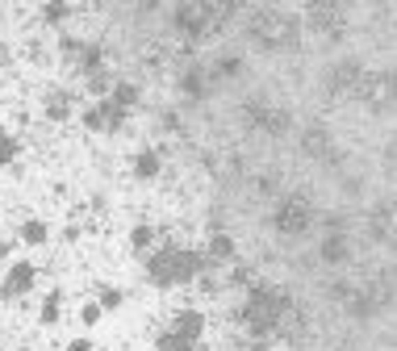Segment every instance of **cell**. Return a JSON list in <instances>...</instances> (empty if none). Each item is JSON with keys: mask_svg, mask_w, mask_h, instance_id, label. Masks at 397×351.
<instances>
[{"mask_svg": "<svg viewBox=\"0 0 397 351\" xmlns=\"http://www.w3.org/2000/svg\"><path fill=\"white\" fill-rule=\"evenodd\" d=\"M285 310H289V293H285V289L255 285V289H251V297H247V306H243V327L264 343V339H272V331L280 327Z\"/></svg>", "mask_w": 397, "mask_h": 351, "instance_id": "obj_1", "label": "cell"}, {"mask_svg": "<svg viewBox=\"0 0 397 351\" xmlns=\"http://www.w3.org/2000/svg\"><path fill=\"white\" fill-rule=\"evenodd\" d=\"M209 260L205 255H197V251H180V247H163L159 255H151V281L155 285H163V289H172V285H184V281H193L201 268H205Z\"/></svg>", "mask_w": 397, "mask_h": 351, "instance_id": "obj_2", "label": "cell"}, {"mask_svg": "<svg viewBox=\"0 0 397 351\" xmlns=\"http://www.w3.org/2000/svg\"><path fill=\"white\" fill-rule=\"evenodd\" d=\"M251 38H255L260 46H289V42L297 38V21L285 17V13L264 8V13L251 17Z\"/></svg>", "mask_w": 397, "mask_h": 351, "instance_id": "obj_3", "label": "cell"}, {"mask_svg": "<svg viewBox=\"0 0 397 351\" xmlns=\"http://www.w3.org/2000/svg\"><path fill=\"white\" fill-rule=\"evenodd\" d=\"M272 226H276V234H285V239L306 234V230L314 226V209H310V201H306V197H285V201L276 205V214H272Z\"/></svg>", "mask_w": 397, "mask_h": 351, "instance_id": "obj_4", "label": "cell"}, {"mask_svg": "<svg viewBox=\"0 0 397 351\" xmlns=\"http://www.w3.org/2000/svg\"><path fill=\"white\" fill-rule=\"evenodd\" d=\"M172 21H176L180 33H188V38H205V33L214 29V0H184V4H176Z\"/></svg>", "mask_w": 397, "mask_h": 351, "instance_id": "obj_5", "label": "cell"}, {"mask_svg": "<svg viewBox=\"0 0 397 351\" xmlns=\"http://www.w3.org/2000/svg\"><path fill=\"white\" fill-rule=\"evenodd\" d=\"M243 117H247L255 130H264V134H285V130H289V113H285V109H268V105H260V100H251V105L243 109Z\"/></svg>", "mask_w": 397, "mask_h": 351, "instance_id": "obj_6", "label": "cell"}, {"mask_svg": "<svg viewBox=\"0 0 397 351\" xmlns=\"http://www.w3.org/2000/svg\"><path fill=\"white\" fill-rule=\"evenodd\" d=\"M33 285V264H13V272L4 276V297H17Z\"/></svg>", "mask_w": 397, "mask_h": 351, "instance_id": "obj_7", "label": "cell"}, {"mask_svg": "<svg viewBox=\"0 0 397 351\" xmlns=\"http://www.w3.org/2000/svg\"><path fill=\"white\" fill-rule=\"evenodd\" d=\"M201 331H205V318L201 314H176V322H172V335H180V339H188V343H197L201 339Z\"/></svg>", "mask_w": 397, "mask_h": 351, "instance_id": "obj_8", "label": "cell"}, {"mask_svg": "<svg viewBox=\"0 0 397 351\" xmlns=\"http://www.w3.org/2000/svg\"><path fill=\"white\" fill-rule=\"evenodd\" d=\"M301 151H306V155H314V159H322V155L331 151V134H327L322 126L306 130V134H301Z\"/></svg>", "mask_w": 397, "mask_h": 351, "instance_id": "obj_9", "label": "cell"}, {"mask_svg": "<svg viewBox=\"0 0 397 351\" xmlns=\"http://www.w3.org/2000/svg\"><path fill=\"white\" fill-rule=\"evenodd\" d=\"M364 80V71H360V63L356 59H343L339 67H335V75H331V84L335 88H352V84H360Z\"/></svg>", "mask_w": 397, "mask_h": 351, "instance_id": "obj_10", "label": "cell"}, {"mask_svg": "<svg viewBox=\"0 0 397 351\" xmlns=\"http://www.w3.org/2000/svg\"><path fill=\"white\" fill-rule=\"evenodd\" d=\"M205 260H214V264H230V260H234V239H230V234H214Z\"/></svg>", "mask_w": 397, "mask_h": 351, "instance_id": "obj_11", "label": "cell"}, {"mask_svg": "<svg viewBox=\"0 0 397 351\" xmlns=\"http://www.w3.org/2000/svg\"><path fill=\"white\" fill-rule=\"evenodd\" d=\"M352 251H347V239L343 234H327L322 239V264H343Z\"/></svg>", "mask_w": 397, "mask_h": 351, "instance_id": "obj_12", "label": "cell"}, {"mask_svg": "<svg viewBox=\"0 0 397 351\" xmlns=\"http://www.w3.org/2000/svg\"><path fill=\"white\" fill-rule=\"evenodd\" d=\"M180 88H184V96L201 100V96H205V71H201V67H188L184 80H180Z\"/></svg>", "mask_w": 397, "mask_h": 351, "instance_id": "obj_13", "label": "cell"}, {"mask_svg": "<svg viewBox=\"0 0 397 351\" xmlns=\"http://www.w3.org/2000/svg\"><path fill=\"white\" fill-rule=\"evenodd\" d=\"M96 113H100V130H121V121H126V109H117L113 100H100Z\"/></svg>", "mask_w": 397, "mask_h": 351, "instance_id": "obj_14", "label": "cell"}, {"mask_svg": "<svg viewBox=\"0 0 397 351\" xmlns=\"http://www.w3.org/2000/svg\"><path fill=\"white\" fill-rule=\"evenodd\" d=\"M117 109H130V105H138V88L134 84H113V96H109Z\"/></svg>", "mask_w": 397, "mask_h": 351, "instance_id": "obj_15", "label": "cell"}, {"mask_svg": "<svg viewBox=\"0 0 397 351\" xmlns=\"http://www.w3.org/2000/svg\"><path fill=\"white\" fill-rule=\"evenodd\" d=\"M134 172H138L142 180H151V176H159V155H155V151H142V155L134 159Z\"/></svg>", "mask_w": 397, "mask_h": 351, "instance_id": "obj_16", "label": "cell"}, {"mask_svg": "<svg viewBox=\"0 0 397 351\" xmlns=\"http://www.w3.org/2000/svg\"><path fill=\"white\" fill-rule=\"evenodd\" d=\"M46 113H50L54 121H63V117L71 113V100H67V92H54V96H50V105H46Z\"/></svg>", "mask_w": 397, "mask_h": 351, "instance_id": "obj_17", "label": "cell"}, {"mask_svg": "<svg viewBox=\"0 0 397 351\" xmlns=\"http://www.w3.org/2000/svg\"><path fill=\"white\" fill-rule=\"evenodd\" d=\"M193 348H197V343H188V339H180V335H172V331L159 339V351H193Z\"/></svg>", "mask_w": 397, "mask_h": 351, "instance_id": "obj_18", "label": "cell"}, {"mask_svg": "<svg viewBox=\"0 0 397 351\" xmlns=\"http://www.w3.org/2000/svg\"><path fill=\"white\" fill-rule=\"evenodd\" d=\"M239 71H243V59H234V54L218 59V75H222V80H230V75H239Z\"/></svg>", "mask_w": 397, "mask_h": 351, "instance_id": "obj_19", "label": "cell"}, {"mask_svg": "<svg viewBox=\"0 0 397 351\" xmlns=\"http://www.w3.org/2000/svg\"><path fill=\"white\" fill-rule=\"evenodd\" d=\"M21 239H25V243H46V226H42V222H25Z\"/></svg>", "mask_w": 397, "mask_h": 351, "instance_id": "obj_20", "label": "cell"}, {"mask_svg": "<svg viewBox=\"0 0 397 351\" xmlns=\"http://www.w3.org/2000/svg\"><path fill=\"white\" fill-rule=\"evenodd\" d=\"M151 239H155V230H151V226H134V234H130V243H134V247H147Z\"/></svg>", "mask_w": 397, "mask_h": 351, "instance_id": "obj_21", "label": "cell"}, {"mask_svg": "<svg viewBox=\"0 0 397 351\" xmlns=\"http://www.w3.org/2000/svg\"><path fill=\"white\" fill-rule=\"evenodd\" d=\"M13 155H17V142L8 134H0V163H13Z\"/></svg>", "mask_w": 397, "mask_h": 351, "instance_id": "obj_22", "label": "cell"}, {"mask_svg": "<svg viewBox=\"0 0 397 351\" xmlns=\"http://www.w3.org/2000/svg\"><path fill=\"white\" fill-rule=\"evenodd\" d=\"M96 306H100V310H117V306H121V293H117V289H109V293H100V301H96Z\"/></svg>", "mask_w": 397, "mask_h": 351, "instance_id": "obj_23", "label": "cell"}, {"mask_svg": "<svg viewBox=\"0 0 397 351\" xmlns=\"http://www.w3.org/2000/svg\"><path fill=\"white\" fill-rule=\"evenodd\" d=\"M88 84H92V92H105V88H109V75H105V71H92Z\"/></svg>", "mask_w": 397, "mask_h": 351, "instance_id": "obj_24", "label": "cell"}, {"mask_svg": "<svg viewBox=\"0 0 397 351\" xmlns=\"http://www.w3.org/2000/svg\"><path fill=\"white\" fill-rule=\"evenodd\" d=\"M67 13H71V8H67V4H50V8H46V21H63V17H67Z\"/></svg>", "mask_w": 397, "mask_h": 351, "instance_id": "obj_25", "label": "cell"}, {"mask_svg": "<svg viewBox=\"0 0 397 351\" xmlns=\"http://www.w3.org/2000/svg\"><path fill=\"white\" fill-rule=\"evenodd\" d=\"M54 318H59V297H50L46 310H42V322H54Z\"/></svg>", "mask_w": 397, "mask_h": 351, "instance_id": "obj_26", "label": "cell"}, {"mask_svg": "<svg viewBox=\"0 0 397 351\" xmlns=\"http://www.w3.org/2000/svg\"><path fill=\"white\" fill-rule=\"evenodd\" d=\"M230 281H234V285H247V281H251V272H247V268H234V272H230Z\"/></svg>", "mask_w": 397, "mask_h": 351, "instance_id": "obj_27", "label": "cell"}, {"mask_svg": "<svg viewBox=\"0 0 397 351\" xmlns=\"http://www.w3.org/2000/svg\"><path fill=\"white\" fill-rule=\"evenodd\" d=\"M71 351H92V343H88V339H75V343H71Z\"/></svg>", "mask_w": 397, "mask_h": 351, "instance_id": "obj_28", "label": "cell"}, {"mask_svg": "<svg viewBox=\"0 0 397 351\" xmlns=\"http://www.w3.org/2000/svg\"><path fill=\"white\" fill-rule=\"evenodd\" d=\"M251 351H268V348H264V343H255V348H251Z\"/></svg>", "mask_w": 397, "mask_h": 351, "instance_id": "obj_29", "label": "cell"}]
</instances>
